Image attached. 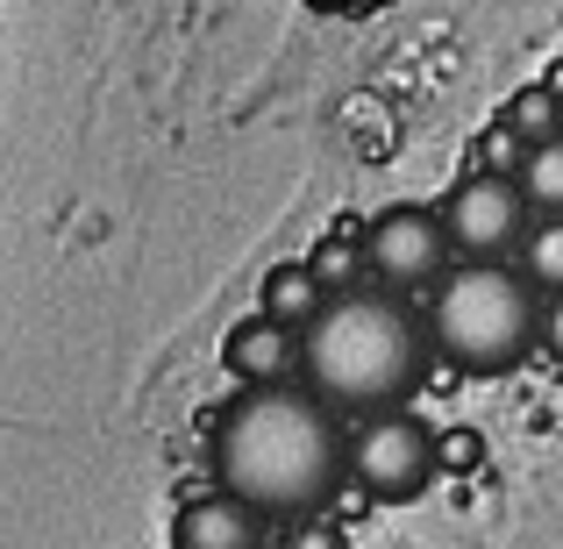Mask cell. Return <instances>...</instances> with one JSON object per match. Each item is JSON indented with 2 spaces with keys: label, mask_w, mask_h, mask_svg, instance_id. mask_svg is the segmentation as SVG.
Returning <instances> with one entry per match:
<instances>
[{
  "label": "cell",
  "mask_w": 563,
  "mask_h": 549,
  "mask_svg": "<svg viewBox=\"0 0 563 549\" xmlns=\"http://www.w3.org/2000/svg\"><path fill=\"white\" fill-rule=\"evenodd\" d=\"M499 122H507L521 143H542V136L563 129V94H556V86H521V94L499 108Z\"/></svg>",
  "instance_id": "11"
},
{
  "label": "cell",
  "mask_w": 563,
  "mask_h": 549,
  "mask_svg": "<svg viewBox=\"0 0 563 549\" xmlns=\"http://www.w3.org/2000/svg\"><path fill=\"white\" fill-rule=\"evenodd\" d=\"M478 457H485V442L471 436V428H456V436L442 442V464H450V471H471V464H478Z\"/></svg>",
  "instance_id": "15"
},
{
  "label": "cell",
  "mask_w": 563,
  "mask_h": 549,
  "mask_svg": "<svg viewBox=\"0 0 563 549\" xmlns=\"http://www.w3.org/2000/svg\"><path fill=\"white\" fill-rule=\"evenodd\" d=\"M514 264H521V278L536 293H563V215H542L528 221L521 250H514Z\"/></svg>",
  "instance_id": "10"
},
{
  "label": "cell",
  "mask_w": 563,
  "mask_h": 549,
  "mask_svg": "<svg viewBox=\"0 0 563 549\" xmlns=\"http://www.w3.org/2000/svg\"><path fill=\"white\" fill-rule=\"evenodd\" d=\"M528 186H521V172H471V179H456L450 186V200H442V221H450V235H456V250L464 257H514L521 250V235H528Z\"/></svg>",
  "instance_id": "5"
},
{
  "label": "cell",
  "mask_w": 563,
  "mask_h": 549,
  "mask_svg": "<svg viewBox=\"0 0 563 549\" xmlns=\"http://www.w3.org/2000/svg\"><path fill=\"white\" fill-rule=\"evenodd\" d=\"M456 235L442 221V207H385V215L364 229V264L385 278L393 293H421L450 272Z\"/></svg>",
  "instance_id": "6"
},
{
  "label": "cell",
  "mask_w": 563,
  "mask_h": 549,
  "mask_svg": "<svg viewBox=\"0 0 563 549\" xmlns=\"http://www.w3.org/2000/svg\"><path fill=\"white\" fill-rule=\"evenodd\" d=\"M300 343H307L300 371L314 378V393H329L350 414H378L413 399V385L428 378V358H435L428 315H407V300L393 286L329 293V307L300 329Z\"/></svg>",
  "instance_id": "2"
},
{
  "label": "cell",
  "mask_w": 563,
  "mask_h": 549,
  "mask_svg": "<svg viewBox=\"0 0 563 549\" xmlns=\"http://www.w3.org/2000/svg\"><path fill=\"white\" fill-rule=\"evenodd\" d=\"M435 471H442V442H435V428L407 407H378L372 421H357V436H350V479L372 499H385V507L421 499L428 485H435Z\"/></svg>",
  "instance_id": "4"
},
{
  "label": "cell",
  "mask_w": 563,
  "mask_h": 549,
  "mask_svg": "<svg viewBox=\"0 0 563 549\" xmlns=\"http://www.w3.org/2000/svg\"><path fill=\"white\" fill-rule=\"evenodd\" d=\"M257 307H264V315H278V321H292V329H307V321L329 307V286H321L314 257H286V264H272V272L257 278Z\"/></svg>",
  "instance_id": "9"
},
{
  "label": "cell",
  "mask_w": 563,
  "mask_h": 549,
  "mask_svg": "<svg viewBox=\"0 0 563 549\" xmlns=\"http://www.w3.org/2000/svg\"><path fill=\"white\" fill-rule=\"evenodd\" d=\"M264 521L272 514H257L243 493H200V499H186L179 507V521H172V542H186V549H243V542H264Z\"/></svg>",
  "instance_id": "8"
},
{
  "label": "cell",
  "mask_w": 563,
  "mask_h": 549,
  "mask_svg": "<svg viewBox=\"0 0 563 549\" xmlns=\"http://www.w3.org/2000/svg\"><path fill=\"white\" fill-rule=\"evenodd\" d=\"M307 358V343H300V329L292 321H278V315H250V321H235L229 329V343H221V364H229V378H243V385H278V378H292V364Z\"/></svg>",
  "instance_id": "7"
},
{
  "label": "cell",
  "mask_w": 563,
  "mask_h": 549,
  "mask_svg": "<svg viewBox=\"0 0 563 549\" xmlns=\"http://www.w3.org/2000/svg\"><path fill=\"white\" fill-rule=\"evenodd\" d=\"M357 264H364V243L357 250H350V243H321L314 250V272H321V286H329V293H350V286H357Z\"/></svg>",
  "instance_id": "13"
},
{
  "label": "cell",
  "mask_w": 563,
  "mask_h": 549,
  "mask_svg": "<svg viewBox=\"0 0 563 549\" xmlns=\"http://www.w3.org/2000/svg\"><path fill=\"white\" fill-rule=\"evenodd\" d=\"M521 186H528V200H536L542 215H563V129L521 151Z\"/></svg>",
  "instance_id": "12"
},
{
  "label": "cell",
  "mask_w": 563,
  "mask_h": 549,
  "mask_svg": "<svg viewBox=\"0 0 563 549\" xmlns=\"http://www.w3.org/2000/svg\"><path fill=\"white\" fill-rule=\"evenodd\" d=\"M542 350L563 364V293H542Z\"/></svg>",
  "instance_id": "14"
},
{
  "label": "cell",
  "mask_w": 563,
  "mask_h": 549,
  "mask_svg": "<svg viewBox=\"0 0 563 549\" xmlns=\"http://www.w3.org/2000/svg\"><path fill=\"white\" fill-rule=\"evenodd\" d=\"M329 407H335L329 393H300L286 378L250 385L243 399H229L214 414V436H207L214 485L243 493L272 521L321 514L350 471V436L335 428Z\"/></svg>",
  "instance_id": "1"
},
{
  "label": "cell",
  "mask_w": 563,
  "mask_h": 549,
  "mask_svg": "<svg viewBox=\"0 0 563 549\" xmlns=\"http://www.w3.org/2000/svg\"><path fill=\"white\" fill-rule=\"evenodd\" d=\"M428 336H435L442 364L471 371V378H499L528 350H542V300L514 257H464L456 272L435 278Z\"/></svg>",
  "instance_id": "3"
}]
</instances>
